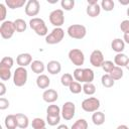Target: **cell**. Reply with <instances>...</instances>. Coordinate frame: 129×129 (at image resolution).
I'll return each instance as SVG.
<instances>
[{
	"label": "cell",
	"instance_id": "obj_26",
	"mask_svg": "<svg viewBox=\"0 0 129 129\" xmlns=\"http://www.w3.org/2000/svg\"><path fill=\"white\" fill-rule=\"evenodd\" d=\"M109 75L112 77V79H113L114 81H117V80L122 79L124 74H123V70H122V68L115 66V67L112 69V71L109 73Z\"/></svg>",
	"mask_w": 129,
	"mask_h": 129
},
{
	"label": "cell",
	"instance_id": "obj_19",
	"mask_svg": "<svg viewBox=\"0 0 129 129\" xmlns=\"http://www.w3.org/2000/svg\"><path fill=\"white\" fill-rule=\"evenodd\" d=\"M30 68H31V71L37 75H42V73L44 72V69H45V66L43 63V61L41 60H33L30 64Z\"/></svg>",
	"mask_w": 129,
	"mask_h": 129
},
{
	"label": "cell",
	"instance_id": "obj_45",
	"mask_svg": "<svg viewBox=\"0 0 129 129\" xmlns=\"http://www.w3.org/2000/svg\"><path fill=\"white\" fill-rule=\"evenodd\" d=\"M98 4V0H88V5H95Z\"/></svg>",
	"mask_w": 129,
	"mask_h": 129
},
{
	"label": "cell",
	"instance_id": "obj_1",
	"mask_svg": "<svg viewBox=\"0 0 129 129\" xmlns=\"http://www.w3.org/2000/svg\"><path fill=\"white\" fill-rule=\"evenodd\" d=\"M73 77L75 79V81L79 82V83H92L94 81L95 75L93 70L86 68V69H82V68H77L74 73H73Z\"/></svg>",
	"mask_w": 129,
	"mask_h": 129
},
{
	"label": "cell",
	"instance_id": "obj_48",
	"mask_svg": "<svg viewBox=\"0 0 129 129\" xmlns=\"http://www.w3.org/2000/svg\"><path fill=\"white\" fill-rule=\"evenodd\" d=\"M56 129H69V127L66 125V124H60V125H58L57 126V128Z\"/></svg>",
	"mask_w": 129,
	"mask_h": 129
},
{
	"label": "cell",
	"instance_id": "obj_42",
	"mask_svg": "<svg viewBox=\"0 0 129 129\" xmlns=\"http://www.w3.org/2000/svg\"><path fill=\"white\" fill-rule=\"evenodd\" d=\"M9 107V101L6 98H0V110H5Z\"/></svg>",
	"mask_w": 129,
	"mask_h": 129
},
{
	"label": "cell",
	"instance_id": "obj_3",
	"mask_svg": "<svg viewBox=\"0 0 129 129\" xmlns=\"http://www.w3.org/2000/svg\"><path fill=\"white\" fill-rule=\"evenodd\" d=\"M28 78L27 70L23 67H18L13 73V84L16 87H22L26 84Z\"/></svg>",
	"mask_w": 129,
	"mask_h": 129
},
{
	"label": "cell",
	"instance_id": "obj_33",
	"mask_svg": "<svg viewBox=\"0 0 129 129\" xmlns=\"http://www.w3.org/2000/svg\"><path fill=\"white\" fill-rule=\"evenodd\" d=\"M69 89H70V92L72 94H79L83 91V86L81 85V83H79L77 81H74L71 84V86L69 87Z\"/></svg>",
	"mask_w": 129,
	"mask_h": 129
},
{
	"label": "cell",
	"instance_id": "obj_36",
	"mask_svg": "<svg viewBox=\"0 0 129 129\" xmlns=\"http://www.w3.org/2000/svg\"><path fill=\"white\" fill-rule=\"evenodd\" d=\"M60 5H61V8L64 9L66 11H71L75 6V1L74 0H61Z\"/></svg>",
	"mask_w": 129,
	"mask_h": 129
},
{
	"label": "cell",
	"instance_id": "obj_38",
	"mask_svg": "<svg viewBox=\"0 0 129 129\" xmlns=\"http://www.w3.org/2000/svg\"><path fill=\"white\" fill-rule=\"evenodd\" d=\"M60 122V116H48L46 115V123L49 126H55L59 124Z\"/></svg>",
	"mask_w": 129,
	"mask_h": 129
},
{
	"label": "cell",
	"instance_id": "obj_21",
	"mask_svg": "<svg viewBox=\"0 0 129 129\" xmlns=\"http://www.w3.org/2000/svg\"><path fill=\"white\" fill-rule=\"evenodd\" d=\"M4 124H5V127L7 129H16V127H18V124H17V120H16V116L15 115H7L5 117V120H4Z\"/></svg>",
	"mask_w": 129,
	"mask_h": 129
},
{
	"label": "cell",
	"instance_id": "obj_30",
	"mask_svg": "<svg viewBox=\"0 0 129 129\" xmlns=\"http://www.w3.org/2000/svg\"><path fill=\"white\" fill-rule=\"evenodd\" d=\"M14 64V59L11 56H4L2 57L0 61V68H6V69H11Z\"/></svg>",
	"mask_w": 129,
	"mask_h": 129
},
{
	"label": "cell",
	"instance_id": "obj_16",
	"mask_svg": "<svg viewBox=\"0 0 129 129\" xmlns=\"http://www.w3.org/2000/svg\"><path fill=\"white\" fill-rule=\"evenodd\" d=\"M49 85H50V80L46 75L44 74L38 75V77L36 78V86L39 89H46L49 87Z\"/></svg>",
	"mask_w": 129,
	"mask_h": 129
},
{
	"label": "cell",
	"instance_id": "obj_39",
	"mask_svg": "<svg viewBox=\"0 0 129 129\" xmlns=\"http://www.w3.org/2000/svg\"><path fill=\"white\" fill-rule=\"evenodd\" d=\"M115 67V63L112 61V60H105L104 62H103V64H102V69H103V71L105 72V73H107V74H109L111 71H112V69Z\"/></svg>",
	"mask_w": 129,
	"mask_h": 129
},
{
	"label": "cell",
	"instance_id": "obj_27",
	"mask_svg": "<svg viewBox=\"0 0 129 129\" xmlns=\"http://www.w3.org/2000/svg\"><path fill=\"white\" fill-rule=\"evenodd\" d=\"M14 25H15V29H16L17 32H23L27 28V24H26L25 20L22 19V18L15 19L14 20Z\"/></svg>",
	"mask_w": 129,
	"mask_h": 129
},
{
	"label": "cell",
	"instance_id": "obj_41",
	"mask_svg": "<svg viewBox=\"0 0 129 129\" xmlns=\"http://www.w3.org/2000/svg\"><path fill=\"white\" fill-rule=\"evenodd\" d=\"M120 29L122 32L126 33V32H129V20L128 19H125L121 22L120 24Z\"/></svg>",
	"mask_w": 129,
	"mask_h": 129
},
{
	"label": "cell",
	"instance_id": "obj_34",
	"mask_svg": "<svg viewBox=\"0 0 129 129\" xmlns=\"http://www.w3.org/2000/svg\"><path fill=\"white\" fill-rule=\"evenodd\" d=\"M71 129H88V122L85 119H78L72 125Z\"/></svg>",
	"mask_w": 129,
	"mask_h": 129
},
{
	"label": "cell",
	"instance_id": "obj_40",
	"mask_svg": "<svg viewBox=\"0 0 129 129\" xmlns=\"http://www.w3.org/2000/svg\"><path fill=\"white\" fill-rule=\"evenodd\" d=\"M6 13H7V8L6 5L4 3H0V20L3 22L5 21V17H6Z\"/></svg>",
	"mask_w": 129,
	"mask_h": 129
},
{
	"label": "cell",
	"instance_id": "obj_31",
	"mask_svg": "<svg viewBox=\"0 0 129 129\" xmlns=\"http://www.w3.org/2000/svg\"><path fill=\"white\" fill-rule=\"evenodd\" d=\"M83 92L86 95L92 96L96 93V86L93 83H86L83 85Z\"/></svg>",
	"mask_w": 129,
	"mask_h": 129
},
{
	"label": "cell",
	"instance_id": "obj_25",
	"mask_svg": "<svg viewBox=\"0 0 129 129\" xmlns=\"http://www.w3.org/2000/svg\"><path fill=\"white\" fill-rule=\"evenodd\" d=\"M101 83H102V86L105 88H112L115 85V81L112 79V77L109 74H105L102 76Z\"/></svg>",
	"mask_w": 129,
	"mask_h": 129
},
{
	"label": "cell",
	"instance_id": "obj_20",
	"mask_svg": "<svg viewBox=\"0 0 129 129\" xmlns=\"http://www.w3.org/2000/svg\"><path fill=\"white\" fill-rule=\"evenodd\" d=\"M128 59H129V57H128L125 53H123V52L117 53V54L114 56V63H115V66H117V67L123 68V67L126 66Z\"/></svg>",
	"mask_w": 129,
	"mask_h": 129
},
{
	"label": "cell",
	"instance_id": "obj_51",
	"mask_svg": "<svg viewBox=\"0 0 129 129\" xmlns=\"http://www.w3.org/2000/svg\"><path fill=\"white\" fill-rule=\"evenodd\" d=\"M38 129H46L45 127H43V128H38Z\"/></svg>",
	"mask_w": 129,
	"mask_h": 129
},
{
	"label": "cell",
	"instance_id": "obj_37",
	"mask_svg": "<svg viewBox=\"0 0 129 129\" xmlns=\"http://www.w3.org/2000/svg\"><path fill=\"white\" fill-rule=\"evenodd\" d=\"M11 78V71L6 68H0V79L2 81H8Z\"/></svg>",
	"mask_w": 129,
	"mask_h": 129
},
{
	"label": "cell",
	"instance_id": "obj_22",
	"mask_svg": "<svg viewBox=\"0 0 129 129\" xmlns=\"http://www.w3.org/2000/svg\"><path fill=\"white\" fill-rule=\"evenodd\" d=\"M101 9H102L101 5H99V3H98V4H95V5H88L87 9H86V12L90 17H97L98 15H100Z\"/></svg>",
	"mask_w": 129,
	"mask_h": 129
},
{
	"label": "cell",
	"instance_id": "obj_14",
	"mask_svg": "<svg viewBox=\"0 0 129 129\" xmlns=\"http://www.w3.org/2000/svg\"><path fill=\"white\" fill-rule=\"evenodd\" d=\"M42 99L46 103H53L58 99V94L53 89H46L42 93Z\"/></svg>",
	"mask_w": 129,
	"mask_h": 129
},
{
	"label": "cell",
	"instance_id": "obj_43",
	"mask_svg": "<svg viewBox=\"0 0 129 129\" xmlns=\"http://www.w3.org/2000/svg\"><path fill=\"white\" fill-rule=\"evenodd\" d=\"M5 93H6V86H5V84L2 82V83H0V96H1V97L4 96Z\"/></svg>",
	"mask_w": 129,
	"mask_h": 129
},
{
	"label": "cell",
	"instance_id": "obj_6",
	"mask_svg": "<svg viewBox=\"0 0 129 129\" xmlns=\"http://www.w3.org/2000/svg\"><path fill=\"white\" fill-rule=\"evenodd\" d=\"M100 106H101L100 100L96 97H90V98L85 99L81 105L82 109L85 112H89V113H94V112L98 111Z\"/></svg>",
	"mask_w": 129,
	"mask_h": 129
},
{
	"label": "cell",
	"instance_id": "obj_32",
	"mask_svg": "<svg viewBox=\"0 0 129 129\" xmlns=\"http://www.w3.org/2000/svg\"><path fill=\"white\" fill-rule=\"evenodd\" d=\"M115 3L113 0H102L101 1V8L107 12H110L114 9Z\"/></svg>",
	"mask_w": 129,
	"mask_h": 129
},
{
	"label": "cell",
	"instance_id": "obj_2",
	"mask_svg": "<svg viewBox=\"0 0 129 129\" xmlns=\"http://www.w3.org/2000/svg\"><path fill=\"white\" fill-rule=\"evenodd\" d=\"M29 26L30 28L39 36H46L48 29L47 26L42 18L39 17H32L29 21Z\"/></svg>",
	"mask_w": 129,
	"mask_h": 129
},
{
	"label": "cell",
	"instance_id": "obj_17",
	"mask_svg": "<svg viewBox=\"0 0 129 129\" xmlns=\"http://www.w3.org/2000/svg\"><path fill=\"white\" fill-rule=\"evenodd\" d=\"M111 48L117 53H121L125 49V42L121 38H115L111 42Z\"/></svg>",
	"mask_w": 129,
	"mask_h": 129
},
{
	"label": "cell",
	"instance_id": "obj_10",
	"mask_svg": "<svg viewBox=\"0 0 129 129\" xmlns=\"http://www.w3.org/2000/svg\"><path fill=\"white\" fill-rule=\"evenodd\" d=\"M75 113H76V105L71 102V101H68L66 103H63L62 107H61V117L69 121V120H72L75 116Z\"/></svg>",
	"mask_w": 129,
	"mask_h": 129
},
{
	"label": "cell",
	"instance_id": "obj_49",
	"mask_svg": "<svg viewBox=\"0 0 129 129\" xmlns=\"http://www.w3.org/2000/svg\"><path fill=\"white\" fill-rule=\"evenodd\" d=\"M125 68L129 71V59H128V61H127V63H126V66H125Z\"/></svg>",
	"mask_w": 129,
	"mask_h": 129
},
{
	"label": "cell",
	"instance_id": "obj_29",
	"mask_svg": "<svg viewBox=\"0 0 129 129\" xmlns=\"http://www.w3.org/2000/svg\"><path fill=\"white\" fill-rule=\"evenodd\" d=\"M46 113L48 116H60L61 109L57 105H49L46 109Z\"/></svg>",
	"mask_w": 129,
	"mask_h": 129
},
{
	"label": "cell",
	"instance_id": "obj_9",
	"mask_svg": "<svg viewBox=\"0 0 129 129\" xmlns=\"http://www.w3.org/2000/svg\"><path fill=\"white\" fill-rule=\"evenodd\" d=\"M49 22L54 27H60L64 23V14L62 9H55L49 13Z\"/></svg>",
	"mask_w": 129,
	"mask_h": 129
},
{
	"label": "cell",
	"instance_id": "obj_11",
	"mask_svg": "<svg viewBox=\"0 0 129 129\" xmlns=\"http://www.w3.org/2000/svg\"><path fill=\"white\" fill-rule=\"evenodd\" d=\"M40 11V3L37 0H28L25 5V14L27 16H36Z\"/></svg>",
	"mask_w": 129,
	"mask_h": 129
},
{
	"label": "cell",
	"instance_id": "obj_47",
	"mask_svg": "<svg viewBox=\"0 0 129 129\" xmlns=\"http://www.w3.org/2000/svg\"><path fill=\"white\" fill-rule=\"evenodd\" d=\"M116 129H129V127H128L127 125H125V124H121V125H119Z\"/></svg>",
	"mask_w": 129,
	"mask_h": 129
},
{
	"label": "cell",
	"instance_id": "obj_24",
	"mask_svg": "<svg viewBox=\"0 0 129 129\" xmlns=\"http://www.w3.org/2000/svg\"><path fill=\"white\" fill-rule=\"evenodd\" d=\"M25 0H5V5L10 9H16L20 8L24 5H26Z\"/></svg>",
	"mask_w": 129,
	"mask_h": 129
},
{
	"label": "cell",
	"instance_id": "obj_15",
	"mask_svg": "<svg viewBox=\"0 0 129 129\" xmlns=\"http://www.w3.org/2000/svg\"><path fill=\"white\" fill-rule=\"evenodd\" d=\"M46 70L50 75H57L61 71V64L57 60H50L46 64Z\"/></svg>",
	"mask_w": 129,
	"mask_h": 129
},
{
	"label": "cell",
	"instance_id": "obj_44",
	"mask_svg": "<svg viewBox=\"0 0 129 129\" xmlns=\"http://www.w3.org/2000/svg\"><path fill=\"white\" fill-rule=\"evenodd\" d=\"M123 40H124L125 43H128V44H129V32L124 33V35H123Z\"/></svg>",
	"mask_w": 129,
	"mask_h": 129
},
{
	"label": "cell",
	"instance_id": "obj_4",
	"mask_svg": "<svg viewBox=\"0 0 129 129\" xmlns=\"http://www.w3.org/2000/svg\"><path fill=\"white\" fill-rule=\"evenodd\" d=\"M67 32L74 39H83L87 34V28L82 24H73L68 27Z\"/></svg>",
	"mask_w": 129,
	"mask_h": 129
},
{
	"label": "cell",
	"instance_id": "obj_28",
	"mask_svg": "<svg viewBox=\"0 0 129 129\" xmlns=\"http://www.w3.org/2000/svg\"><path fill=\"white\" fill-rule=\"evenodd\" d=\"M74 81H75V79H74L73 75H71V74H69V73L63 74V75L60 77V83H61V85L64 86V87H70L71 84H72Z\"/></svg>",
	"mask_w": 129,
	"mask_h": 129
},
{
	"label": "cell",
	"instance_id": "obj_12",
	"mask_svg": "<svg viewBox=\"0 0 129 129\" xmlns=\"http://www.w3.org/2000/svg\"><path fill=\"white\" fill-rule=\"evenodd\" d=\"M105 61L104 59V55H103V52L99 49H95L92 51L91 55H90V62L93 67L95 68H100L102 67L103 62Z\"/></svg>",
	"mask_w": 129,
	"mask_h": 129
},
{
	"label": "cell",
	"instance_id": "obj_46",
	"mask_svg": "<svg viewBox=\"0 0 129 129\" xmlns=\"http://www.w3.org/2000/svg\"><path fill=\"white\" fill-rule=\"evenodd\" d=\"M119 3L121 5H129V0H119Z\"/></svg>",
	"mask_w": 129,
	"mask_h": 129
},
{
	"label": "cell",
	"instance_id": "obj_7",
	"mask_svg": "<svg viewBox=\"0 0 129 129\" xmlns=\"http://www.w3.org/2000/svg\"><path fill=\"white\" fill-rule=\"evenodd\" d=\"M15 31H16V29H15L14 21L5 20L0 25V34L4 39L11 38L13 36V34L15 33Z\"/></svg>",
	"mask_w": 129,
	"mask_h": 129
},
{
	"label": "cell",
	"instance_id": "obj_23",
	"mask_svg": "<svg viewBox=\"0 0 129 129\" xmlns=\"http://www.w3.org/2000/svg\"><path fill=\"white\" fill-rule=\"evenodd\" d=\"M92 121L95 125L97 126H100V125H103L104 122H105V114L101 111H96L93 113L92 115Z\"/></svg>",
	"mask_w": 129,
	"mask_h": 129
},
{
	"label": "cell",
	"instance_id": "obj_8",
	"mask_svg": "<svg viewBox=\"0 0 129 129\" xmlns=\"http://www.w3.org/2000/svg\"><path fill=\"white\" fill-rule=\"evenodd\" d=\"M69 58L73 62V64L77 67H81L85 62V54L79 48H72L69 51Z\"/></svg>",
	"mask_w": 129,
	"mask_h": 129
},
{
	"label": "cell",
	"instance_id": "obj_13",
	"mask_svg": "<svg viewBox=\"0 0 129 129\" xmlns=\"http://www.w3.org/2000/svg\"><path fill=\"white\" fill-rule=\"evenodd\" d=\"M32 61H33V60H32V56H31V54L28 53V52L20 53V54H18L17 57H16V62H17V64H18L19 67L25 68V67L31 64Z\"/></svg>",
	"mask_w": 129,
	"mask_h": 129
},
{
	"label": "cell",
	"instance_id": "obj_50",
	"mask_svg": "<svg viewBox=\"0 0 129 129\" xmlns=\"http://www.w3.org/2000/svg\"><path fill=\"white\" fill-rule=\"evenodd\" d=\"M126 13H127V16H129V6H128V8L126 10Z\"/></svg>",
	"mask_w": 129,
	"mask_h": 129
},
{
	"label": "cell",
	"instance_id": "obj_18",
	"mask_svg": "<svg viewBox=\"0 0 129 129\" xmlns=\"http://www.w3.org/2000/svg\"><path fill=\"white\" fill-rule=\"evenodd\" d=\"M15 116H16L18 127L20 129H26L28 127V125H29V119H28V117L26 115L22 114V113H16Z\"/></svg>",
	"mask_w": 129,
	"mask_h": 129
},
{
	"label": "cell",
	"instance_id": "obj_35",
	"mask_svg": "<svg viewBox=\"0 0 129 129\" xmlns=\"http://www.w3.org/2000/svg\"><path fill=\"white\" fill-rule=\"evenodd\" d=\"M45 124H46V122H45L43 119L38 118V117L34 118V119L32 120V122H31V126H32V128H33V129L43 128V127H45Z\"/></svg>",
	"mask_w": 129,
	"mask_h": 129
},
{
	"label": "cell",
	"instance_id": "obj_5",
	"mask_svg": "<svg viewBox=\"0 0 129 129\" xmlns=\"http://www.w3.org/2000/svg\"><path fill=\"white\" fill-rule=\"evenodd\" d=\"M64 36V31L61 27H54L50 33L45 36V42L47 44H56L59 43Z\"/></svg>",
	"mask_w": 129,
	"mask_h": 129
}]
</instances>
